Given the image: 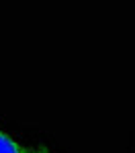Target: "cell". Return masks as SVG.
Wrapping results in <instances>:
<instances>
[{
    "mask_svg": "<svg viewBox=\"0 0 135 153\" xmlns=\"http://www.w3.org/2000/svg\"><path fill=\"white\" fill-rule=\"evenodd\" d=\"M0 153H31V151H27L23 143L16 141L8 131H4L0 127Z\"/></svg>",
    "mask_w": 135,
    "mask_h": 153,
    "instance_id": "cell-1",
    "label": "cell"
},
{
    "mask_svg": "<svg viewBox=\"0 0 135 153\" xmlns=\"http://www.w3.org/2000/svg\"><path fill=\"white\" fill-rule=\"evenodd\" d=\"M31 153H53V151L49 149L47 145H37V147H33V149H31Z\"/></svg>",
    "mask_w": 135,
    "mask_h": 153,
    "instance_id": "cell-2",
    "label": "cell"
}]
</instances>
